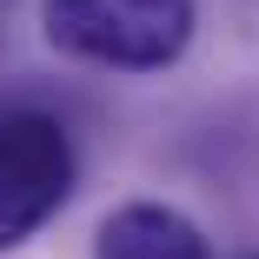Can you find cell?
Instances as JSON below:
<instances>
[{"mask_svg": "<svg viewBox=\"0 0 259 259\" xmlns=\"http://www.w3.org/2000/svg\"><path fill=\"white\" fill-rule=\"evenodd\" d=\"M73 140L54 113H0V252L33 239L73 193Z\"/></svg>", "mask_w": 259, "mask_h": 259, "instance_id": "7a4b0ae2", "label": "cell"}, {"mask_svg": "<svg viewBox=\"0 0 259 259\" xmlns=\"http://www.w3.org/2000/svg\"><path fill=\"white\" fill-rule=\"evenodd\" d=\"M47 40L73 60L153 73L173 67L193 40V0H47Z\"/></svg>", "mask_w": 259, "mask_h": 259, "instance_id": "6da1fadb", "label": "cell"}, {"mask_svg": "<svg viewBox=\"0 0 259 259\" xmlns=\"http://www.w3.org/2000/svg\"><path fill=\"white\" fill-rule=\"evenodd\" d=\"M252 259H259V252H252Z\"/></svg>", "mask_w": 259, "mask_h": 259, "instance_id": "277c9868", "label": "cell"}, {"mask_svg": "<svg viewBox=\"0 0 259 259\" xmlns=\"http://www.w3.org/2000/svg\"><path fill=\"white\" fill-rule=\"evenodd\" d=\"M93 259H213V252H206V233H199L186 213L140 199V206L107 213Z\"/></svg>", "mask_w": 259, "mask_h": 259, "instance_id": "3957f363", "label": "cell"}]
</instances>
